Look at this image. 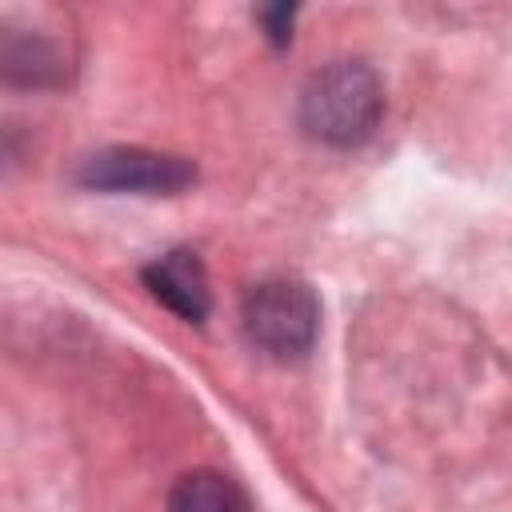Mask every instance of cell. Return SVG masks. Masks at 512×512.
Returning a JSON list of instances; mask_svg holds the SVG:
<instances>
[{
    "mask_svg": "<svg viewBox=\"0 0 512 512\" xmlns=\"http://www.w3.org/2000/svg\"><path fill=\"white\" fill-rule=\"evenodd\" d=\"M384 108V88L368 64L336 60L316 72L300 96V124L312 140L352 148L372 136Z\"/></svg>",
    "mask_w": 512,
    "mask_h": 512,
    "instance_id": "obj_1",
    "label": "cell"
},
{
    "mask_svg": "<svg viewBox=\"0 0 512 512\" xmlns=\"http://www.w3.org/2000/svg\"><path fill=\"white\" fill-rule=\"evenodd\" d=\"M244 332L268 356H304L320 332V300L304 280H260L244 296Z\"/></svg>",
    "mask_w": 512,
    "mask_h": 512,
    "instance_id": "obj_2",
    "label": "cell"
},
{
    "mask_svg": "<svg viewBox=\"0 0 512 512\" xmlns=\"http://www.w3.org/2000/svg\"><path fill=\"white\" fill-rule=\"evenodd\" d=\"M196 180V168L168 152L148 148H104L84 160L80 184L96 192H144V196H172Z\"/></svg>",
    "mask_w": 512,
    "mask_h": 512,
    "instance_id": "obj_3",
    "label": "cell"
},
{
    "mask_svg": "<svg viewBox=\"0 0 512 512\" xmlns=\"http://www.w3.org/2000/svg\"><path fill=\"white\" fill-rule=\"evenodd\" d=\"M144 284H148L152 296H156L160 304H168L176 316H184V320H192V324H200V320L208 316L212 296H208V276H204V264H200L196 252L180 248V252H168V256L152 260V264L144 268Z\"/></svg>",
    "mask_w": 512,
    "mask_h": 512,
    "instance_id": "obj_4",
    "label": "cell"
},
{
    "mask_svg": "<svg viewBox=\"0 0 512 512\" xmlns=\"http://www.w3.org/2000/svg\"><path fill=\"white\" fill-rule=\"evenodd\" d=\"M168 512H252V500L232 476L196 468L172 484Z\"/></svg>",
    "mask_w": 512,
    "mask_h": 512,
    "instance_id": "obj_5",
    "label": "cell"
},
{
    "mask_svg": "<svg viewBox=\"0 0 512 512\" xmlns=\"http://www.w3.org/2000/svg\"><path fill=\"white\" fill-rule=\"evenodd\" d=\"M292 16H296V8L276 4V8H264V12H260V24L268 28V36H272L276 44H288V40H292Z\"/></svg>",
    "mask_w": 512,
    "mask_h": 512,
    "instance_id": "obj_6",
    "label": "cell"
}]
</instances>
